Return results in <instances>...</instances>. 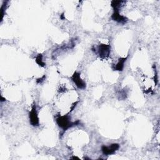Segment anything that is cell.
<instances>
[{
    "instance_id": "277c9868",
    "label": "cell",
    "mask_w": 160,
    "mask_h": 160,
    "mask_svg": "<svg viewBox=\"0 0 160 160\" xmlns=\"http://www.w3.org/2000/svg\"><path fill=\"white\" fill-rule=\"evenodd\" d=\"M71 79L74 82L78 88L81 89H84L86 88V82L81 78L80 74L79 72H74V74L71 76Z\"/></svg>"
},
{
    "instance_id": "52a82bcc",
    "label": "cell",
    "mask_w": 160,
    "mask_h": 160,
    "mask_svg": "<svg viewBox=\"0 0 160 160\" xmlns=\"http://www.w3.org/2000/svg\"><path fill=\"white\" fill-rule=\"evenodd\" d=\"M127 57L126 58H121L118 59V62L117 64L114 66L113 69L114 71H122L123 70L124 66V63L126 61Z\"/></svg>"
},
{
    "instance_id": "6da1fadb",
    "label": "cell",
    "mask_w": 160,
    "mask_h": 160,
    "mask_svg": "<svg viewBox=\"0 0 160 160\" xmlns=\"http://www.w3.org/2000/svg\"><path fill=\"white\" fill-rule=\"evenodd\" d=\"M56 122L59 127L62 128L64 131L67 130L69 128L79 124V121H76L72 122L71 121V118L68 115L60 116L56 118Z\"/></svg>"
},
{
    "instance_id": "8992f818",
    "label": "cell",
    "mask_w": 160,
    "mask_h": 160,
    "mask_svg": "<svg viewBox=\"0 0 160 160\" xmlns=\"http://www.w3.org/2000/svg\"><path fill=\"white\" fill-rule=\"evenodd\" d=\"M111 19L114 21L121 24H125L128 21V18L124 16L121 15L118 11L114 12V13L111 16Z\"/></svg>"
},
{
    "instance_id": "3957f363",
    "label": "cell",
    "mask_w": 160,
    "mask_h": 160,
    "mask_svg": "<svg viewBox=\"0 0 160 160\" xmlns=\"http://www.w3.org/2000/svg\"><path fill=\"white\" fill-rule=\"evenodd\" d=\"M111 52V46L109 44H101L98 47V53L101 58L109 57Z\"/></svg>"
},
{
    "instance_id": "7c38bea8",
    "label": "cell",
    "mask_w": 160,
    "mask_h": 160,
    "mask_svg": "<svg viewBox=\"0 0 160 160\" xmlns=\"http://www.w3.org/2000/svg\"><path fill=\"white\" fill-rule=\"evenodd\" d=\"M72 159H79L78 157H73V158H72Z\"/></svg>"
},
{
    "instance_id": "30bf717a",
    "label": "cell",
    "mask_w": 160,
    "mask_h": 160,
    "mask_svg": "<svg viewBox=\"0 0 160 160\" xmlns=\"http://www.w3.org/2000/svg\"><path fill=\"white\" fill-rule=\"evenodd\" d=\"M45 78H46V76H43L42 78L38 79L36 80L37 83H41L42 81H44V80H45Z\"/></svg>"
},
{
    "instance_id": "9c48e42d",
    "label": "cell",
    "mask_w": 160,
    "mask_h": 160,
    "mask_svg": "<svg viewBox=\"0 0 160 160\" xmlns=\"http://www.w3.org/2000/svg\"><path fill=\"white\" fill-rule=\"evenodd\" d=\"M35 61H36V63H37L39 66H41V67H44L45 65H46L45 62H44L43 61V60H42V55L41 54H38V56L36 57Z\"/></svg>"
},
{
    "instance_id": "ba28073f",
    "label": "cell",
    "mask_w": 160,
    "mask_h": 160,
    "mask_svg": "<svg viewBox=\"0 0 160 160\" xmlns=\"http://www.w3.org/2000/svg\"><path fill=\"white\" fill-rule=\"evenodd\" d=\"M123 2H124L123 1H112L111 2V6L113 8L114 11H118L119 8L122 5V3Z\"/></svg>"
},
{
    "instance_id": "8fae6325",
    "label": "cell",
    "mask_w": 160,
    "mask_h": 160,
    "mask_svg": "<svg viewBox=\"0 0 160 160\" xmlns=\"http://www.w3.org/2000/svg\"><path fill=\"white\" fill-rule=\"evenodd\" d=\"M5 101V99H4L2 97H1V101Z\"/></svg>"
},
{
    "instance_id": "7a4b0ae2",
    "label": "cell",
    "mask_w": 160,
    "mask_h": 160,
    "mask_svg": "<svg viewBox=\"0 0 160 160\" xmlns=\"http://www.w3.org/2000/svg\"><path fill=\"white\" fill-rule=\"evenodd\" d=\"M29 122L33 126H38L39 124V118L36 110V104H34L32 106L31 110L29 111Z\"/></svg>"
},
{
    "instance_id": "5b68a950",
    "label": "cell",
    "mask_w": 160,
    "mask_h": 160,
    "mask_svg": "<svg viewBox=\"0 0 160 160\" xmlns=\"http://www.w3.org/2000/svg\"><path fill=\"white\" fill-rule=\"evenodd\" d=\"M119 148V144L114 143L111 144L109 146H102L101 147V151L102 153L105 155H110L112 154H114L118 149Z\"/></svg>"
}]
</instances>
